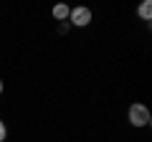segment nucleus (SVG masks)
<instances>
[{"mask_svg": "<svg viewBox=\"0 0 152 142\" xmlns=\"http://www.w3.org/2000/svg\"><path fill=\"white\" fill-rule=\"evenodd\" d=\"M127 117H129V124H132V127H147V124L152 122L150 109H147L142 102L129 104V112H127Z\"/></svg>", "mask_w": 152, "mask_h": 142, "instance_id": "f257e3e1", "label": "nucleus"}, {"mask_svg": "<svg viewBox=\"0 0 152 142\" xmlns=\"http://www.w3.org/2000/svg\"><path fill=\"white\" fill-rule=\"evenodd\" d=\"M91 18H94L91 8L76 5V8H71V13H69V26H74V28H86L89 23H91Z\"/></svg>", "mask_w": 152, "mask_h": 142, "instance_id": "f03ea898", "label": "nucleus"}, {"mask_svg": "<svg viewBox=\"0 0 152 142\" xmlns=\"http://www.w3.org/2000/svg\"><path fill=\"white\" fill-rule=\"evenodd\" d=\"M69 13H71V8L66 5V3H58V5H53L51 15H53V18H56L58 23H66V20H69Z\"/></svg>", "mask_w": 152, "mask_h": 142, "instance_id": "7ed1b4c3", "label": "nucleus"}, {"mask_svg": "<svg viewBox=\"0 0 152 142\" xmlns=\"http://www.w3.org/2000/svg\"><path fill=\"white\" fill-rule=\"evenodd\" d=\"M137 15H140L142 20H152V3H150V0H142V3H140Z\"/></svg>", "mask_w": 152, "mask_h": 142, "instance_id": "20e7f679", "label": "nucleus"}, {"mask_svg": "<svg viewBox=\"0 0 152 142\" xmlns=\"http://www.w3.org/2000/svg\"><path fill=\"white\" fill-rule=\"evenodd\" d=\"M5 137H8V127H5V122L0 119V142H5Z\"/></svg>", "mask_w": 152, "mask_h": 142, "instance_id": "39448f33", "label": "nucleus"}, {"mask_svg": "<svg viewBox=\"0 0 152 142\" xmlns=\"http://www.w3.org/2000/svg\"><path fill=\"white\" fill-rule=\"evenodd\" d=\"M3 89H5V84H3V79H0V94H3Z\"/></svg>", "mask_w": 152, "mask_h": 142, "instance_id": "423d86ee", "label": "nucleus"}]
</instances>
